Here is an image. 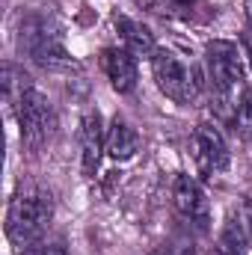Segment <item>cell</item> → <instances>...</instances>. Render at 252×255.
I'll return each instance as SVG.
<instances>
[{"instance_id": "ba28073f", "label": "cell", "mask_w": 252, "mask_h": 255, "mask_svg": "<svg viewBox=\"0 0 252 255\" xmlns=\"http://www.w3.org/2000/svg\"><path fill=\"white\" fill-rule=\"evenodd\" d=\"M107 151V130L101 113H86L80 122V163L86 175H95L101 154Z\"/></svg>"}, {"instance_id": "9c48e42d", "label": "cell", "mask_w": 252, "mask_h": 255, "mask_svg": "<svg viewBox=\"0 0 252 255\" xmlns=\"http://www.w3.org/2000/svg\"><path fill=\"white\" fill-rule=\"evenodd\" d=\"M101 65H104V74L107 80L113 83L116 92H133L136 86V57L127 51V48H104L101 54Z\"/></svg>"}, {"instance_id": "277c9868", "label": "cell", "mask_w": 252, "mask_h": 255, "mask_svg": "<svg viewBox=\"0 0 252 255\" xmlns=\"http://www.w3.org/2000/svg\"><path fill=\"white\" fill-rule=\"evenodd\" d=\"M12 107H15L18 128H21V142L27 148H42L57 128V116H54L48 95H42L36 86H27Z\"/></svg>"}, {"instance_id": "ac0fdd59", "label": "cell", "mask_w": 252, "mask_h": 255, "mask_svg": "<svg viewBox=\"0 0 252 255\" xmlns=\"http://www.w3.org/2000/svg\"><path fill=\"white\" fill-rule=\"evenodd\" d=\"M250 9H252V0H250Z\"/></svg>"}, {"instance_id": "6da1fadb", "label": "cell", "mask_w": 252, "mask_h": 255, "mask_svg": "<svg viewBox=\"0 0 252 255\" xmlns=\"http://www.w3.org/2000/svg\"><path fill=\"white\" fill-rule=\"evenodd\" d=\"M54 220V196L36 181H21L6 208V238L18 250L36 244L48 235V223Z\"/></svg>"}, {"instance_id": "8992f818", "label": "cell", "mask_w": 252, "mask_h": 255, "mask_svg": "<svg viewBox=\"0 0 252 255\" xmlns=\"http://www.w3.org/2000/svg\"><path fill=\"white\" fill-rule=\"evenodd\" d=\"M190 148H193V160L199 166V172L205 175H217L229 166V142L226 136L220 133V128L211 125V122H202L193 130V139H190Z\"/></svg>"}, {"instance_id": "7a4b0ae2", "label": "cell", "mask_w": 252, "mask_h": 255, "mask_svg": "<svg viewBox=\"0 0 252 255\" xmlns=\"http://www.w3.org/2000/svg\"><path fill=\"white\" fill-rule=\"evenodd\" d=\"M18 48H21V54H27L42 68H51V71H74L77 68L71 54L65 51L63 33H60L57 21L45 12H27L21 18Z\"/></svg>"}, {"instance_id": "5b68a950", "label": "cell", "mask_w": 252, "mask_h": 255, "mask_svg": "<svg viewBox=\"0 0 252 255\" xmlns=\"http://www.w3.org/2000/svg\"><path fill=\"white\" fill-rule=\"evenodd\" d=\"M151 68H154V80H157L160 92H163L166 98H172L175 104H193V101L199 98L202 83H199L196 71H193L178 54L160 48V51L151 57Z\"/></svg>"}, {"instance_id": "8fae6325", "label": "cell", "mask_w": 252, "mask_h": 255, "mask_svg": "<svg viewBox=\"0 0 252 255\" xmlns=\"http://www.w3.org/2000/svg\"><path fill=\"white\" fill-rule=\"evenodd\" d=\"M139 151V133L127 125L125 119H113V125L107 128V154L113 160H130Z\"/></svg>"}, {"instance_id": "9a60e30c", "label": "cell", "mask_w": 252, "mask_h": 255, "mask_svg": "<svg viewBox=\"0 0 252 255\" xmlns=\"http://www.w3.org/2000/svg\"><path fill=\"white\" fill-rule=\"evenodd\" d=\"M241 223H244V232H247V238H250V247H252V196L244 199V205H241Z\"/></svg>"}, {"instance_id": "5bb4252c", "label": "cell", "mask_w": 252, "mask_h": 255, "mask_svg": "<svg viewBox=\"0 0 252 255\" xmlns=\"http://www.w3.org/2000/svg\"><path fill=\"white\" fill-rule=\"evenodd\" d=\"M18 255H68V250H65L63 238H51V235H45V238H39L36 244L18 250Z\"/></svg>"}, {"instance_id": "2e32d148", "label": "cell", "mask_w": 252, "mask_h": 255, "mask_svg": "<svg viewBox=\"0 0 252 255\" xmlns=\"http://www.w3.org/2000/svg\"><path fill=\"white\" fill-rule=\"evenodd\" d=\"M244 57L250 60V68H252V30L244 33Z\"/></svg>"}, {"instance_id": "3957f363", "label": "cell", "mask_w": 252, "mask_h": 255, "mask_svg": "<svg viewBox=\"0 0 252 255\" xmlns=\"http://www.w3.org/2000/svg\"><path fill=\"white\" fill-rule=\"evenodd\" d=\"M205 68H208V83H211V92L217 95V104L223 110L232 107V113H235L238 89L244 86V74H247L244 51L235 42L214 39L205 48Z\"/></svg>"}, {"instance_id": "30bf717a", "label": "cell", "mask_w": 252, "mask_h": 255, "mask_svg": "<svg viewBox=\"0 0 252 255\" xmlns=\"http://www.w3.org/2000/svg\"><path fill=\"white\" fill-rule=\"evenodd\" d=\"M113 27H116V33H119L122 45H125L133 57H154V54H157L154 36H151V30H148L145 24H139V21H133V18L116 12V15H113Z\"/></svg>"}, {"instance_id": "e0dca14e", "label": "cell", "mask_w": 252, "mask_h": 255, "mask_svg": "<svg viewBox=\"0 0 252 255\" xmlns=\"http://www.w3.org/2000/svg\"><path fill=\"white\" fill-rule=\"evenodd\" d=\"M187 3H193V0H178V6H187Z\"/></svg>"}, {"instance_id": "52a82bcc", "label": "cell", "mask_w": 252, "mask_h": 255, "mask_svg": "<svg viewBox=\"0 0 252 255\" xmlns=\"http://www.w3.org/2000/svg\"><path fill=\"white\" fill-rule=\"evenodd\" d=\"M172 202H175L178 214L187 220L193 229H199V232L208 229V223H211V202H208L205 187L193 175H178L175 178V184H172Z\"/></svg>"}, {"instance_id": "7c38bea8", "label": "cell", "mask_w": 252, "mask_h": 255, "mask_svg": "<svg viewBox=\"0 0 252 255\" xmlns=\"http://www.w3.org/2000/svg\"><path fill=\"white\" fill-rule=\"evenodd\" d=\"M217 255H252L250 238L244 232V223H241V214L232 217L223 232H220V241H217Z\"/></svg>"}, {"instance_id": "4fadbf2b", "label": "cell", "mask_w": 252, "mask_h": 255, "mask_svg": "<svg viewBox=\"0 0 252 255\" xmlns=\"http://www.w3.org/2000/svg\"><path fill=\"white\" fill-rule=\"evenodd\" d=\"M27 86H33V83H30V77L24 74V68H18V65H12V63L3 65V89H6V101H9V104H15Z\"/></svg>"}]
</instances>
